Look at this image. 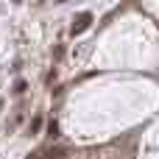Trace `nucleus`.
<instances>
[{"label":"nucleus","mask_w":159,"mask_h":159,"mask_svg":"<svg viewBox=\"0 0 159 159\" xmlns=\"http://www.w3.org/2000/svg\"><path fill=\"white\" fill-rule=\"evenodd\" d=\"M89 22H92V14H89V11H81V14L73 20V28H70V34H73V36L84 34V31L89 28Z\"/></svg>","instance_id":"nucleus-1"},{"label":"nucleus","mask_w":159,"mask_h":159,"mask_svg":"<svg viewBox=\"0 0 159 159\" xmlns=\"http://www.w3.org/2000/svg\"><path fill=\"white\" fill-rule=\"evenodd\" d=\"M14 92H17V95L25 92V81H17V84H14Z\"/></svg>","instance_id":"nucleus-2"},{"label":"nucleus","mask_w":159,"mask_h":159,"mask_svg":"<svg viewBox=\"0 0 159 159\" xmlns=\"http://www.w3.org/2000/svg\"><path fill=\"white\" fill-rule=\"evenodd\" d=\"M39 126H42V117H34V123H31V131H39Z\"/></svg>","instance_id":"nucleus-3"},{"label":"nucleus","mask_w":159,"mask_h":159,"mask_svg":"<svg viewBox=\"0 0 159 159\" xmlns=\"http://www.w3.org/2000/svg\"><path fill=\"white\" fill-rule=\"evenodd\" d=\"M48 131H50V137H59V126H56V123H50V129H48Z\"/></svg>","instance_id":"nucleus-4"}]
</instances>
